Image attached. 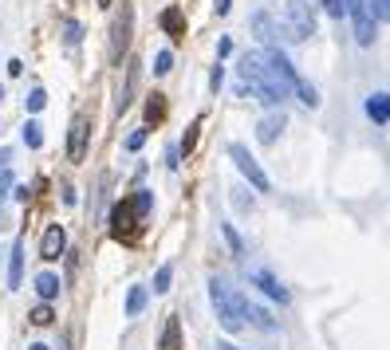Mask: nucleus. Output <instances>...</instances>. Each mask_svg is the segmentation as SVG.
I'll list each match as a JSON object with an SVG mask.
<instances>
[{
    "label": "nucleus",
    "instance_id": "obj_45",
    "mask_svg": "<svg viewBox=\"0 0 390 350\" xmlns=\"http://www.w3.org/2000/svg\"><path fill=\"white\" fill-rule=\"evenodd\" d=\"M95 4H99V9H107V4H110V0H95Z\"/></svg>",
    "mask_w": 390,
    "mask_h": 350
},
{
    "label": "nucleus",
    "instance_id": "obj_12",
    "mask_svg": "<svg viewBox=\"0 0 390 350\" xmlns=\"http://www.w3.org/2000/svg\"><path fill=\"white\" fill-rule=\"evenodd\" d=\"M363 111H367V119H371L374 126H386V122H390V94H386V91H374V94H367Z\"/></svg>",
    "mask_w": 390,
    "mask_h": 350
},
{
    "label": "nucleus",
    "instance_id": "obj_4",
    "mask_svg": "<svg viewBox=\"0 0 390 350\" xmlns=\"http://www.w3.org/2000/svg\"><path fill=\"white\" fill-rule=\"evenodd\" d=\"M237 75H241V83H248V87L264 83V79L272 75V67H268V55H264V48H256V52H245V55H241V63H237Z\"/></svg>",
    "mask_w": 390,
    "mask_h": 350
},
{
    "label": "nucleus",
    "instance_id": "obj_24",
    "mask_svg": "<svg viewBox=\"0 0 390 350\" xmlns=\"http://www.w3.org/2000/svg\"><path fill=\"white\" fill-rule=\"evenodd\" d=\"M130 205H135V213H138V217H146V213H150V205H154L150 189H138V193L130 197Z\"/></svg>",
    "mask_w": 390,
    "mask_h": 350
},
{
    "label": "nucleus",
    "instance_id": "obj_37",
    "mask_svg": "<svg viewBox=\"0 0 390 350\" xmlns=\"http://www.w3.org/2000/svg\"><path fill=\"white\" fill-rule=\"evenodd\" d=\"M225 240H229V248H233V252L241 256V236L233 232V224H225Z\"/></svg>",
    "mask_w": 390,
    "mask_h": 350
},
{
    "label": "nucleus",
    "instance_id": "obj_36",
    "mask_svg": "<svg viewBox=\"0 0 390 350\" xmlns=\"http://www.w3.org/2000/svg\"><path fill=\"white\" fill-rule=\"evenodd\" d=\"M221 83H225V67H213V75H209V91H221Z\"/></svg>",
    "mask_w": 390,
    "mask_h": 350
},
{
    "label": "nucleus",
    "instance_id": "obj_46",
    "mask_svg": "<svg viewBox=\"0 0 390 350\" xmlns=\"http://www.w3.org/2000/svg\"><path fill=\"white\" fill-rule=\"evenodd\" d=\"M0 229H4V217H0Z\"/></svg>",
    "mask_w": 390,
    "mask_h": 350
},
{
    "label": "nucleus",
    "instance_id": "obj_31",
    "mask_svg": "<svg viewBox=\"0 0 390 350\" xmlns=\"http://www.w3.org/2000/svg\"><path fill=\"white\" fill-rule=\"evenodd\" d=\"M323 9H327V16H347V4H343V0H323Z\"/></svg>",
    "mask_w": 390,
    "mask_h": 350
},
{
    "label": "nucleus",
    "instance_id": "obj_47",
    "mask_svg": "<svg viewBox=\"0 0 390 350\" xmlns=\"http://www.w3.org/2000/svg\"><path fill=\"white\" fill-rule=\"evenodd\" d=\"M0 99H4V87H0Z\"/></svg>",
    "mask_w": 390,
    "mask_h": 350
},
{
    "label": "nucleus",
    "instance_id": "obj_7",
    "mask_svg": "<svg viewBox=\"0 0 390 350\" xmlns=\"http://www.w3.org/2000/svg\"><path fill=\"white\" fill-rule=\"evenodd\" d=\"M135 224H138V213L130 201H119V205L110 209V236L115 240H130L135 236Z\"/></svg>",
    "mask_w": 390,
    "mask_h": 350
},
{
    "label": "nucleus",
    "instance_id": "obj_40",
    "mask_svg": "<svg viewBox=\"0 0 390 350\" xmlns=\"http://www.w3.org/2000/svg\"><path fill=\"white\" fill-rule=\"evenodd\" d=\"M9 162H12V150L9 146H0V173H9Z\"/></svg>",
    "mask_w": 390,
    "mask_h": 350
},
{
    "label": "nucleus",
    "instance_id": "obj_16",
    "mask_svg": "<svg viewBox=\"0 0 390 350\" xmlns=\"http://www.w3.org/2000/svg\"><path fill=\"white\" fill-rule=\"evenodd\" d=\"M36 295H40L43 303H51V299L60 295V275H51V272H40V275H36Z\"/></svg>",
    "mask_w": 390,
    "mask_h": 350
},
{
    "label": "nucleus",
    "instance_id": "obj_23",
    "mask_svg": "<svg viewBox=\"0 0 390 350\" xmlns=\"http://www.w3.org/2000/svg\"><path fill=\"white\" fill-rule=\"evenodd\" d=\"M162 111H166V94L154 91V94H150V103H146V122H158Z\"/></svg>",
    "mask_w": 390,
    "mask_h": 350
},
{
    "label": "nucleus",
    "instance_id": "obj_39",
    "mask_svg": "<svg viewBox=\"0 0 390 350\" xmlns=\"http://www.w3.org/2000/svg\"><path fill=\"white\" fill-rule=\"evenodd\" d=\"M229 9H233V0H213V12L217 16H229Z\"/></svg>",
    "mask_w": 390,
    "mask_h": 350
},
{
    "label": "nucleus",
    "instance_id": "obj_14",
    "mask_svg": "<svg viewBox=\"0 0 390 350\" xmlns=\"http://www.w3.org/2000/svg\"><path fill=\"white\" fill-rule=\"evenodd\" d=\"M253 283H256V288H260L268 299H276V303H288V299H292V295H288V288H284V283L276 280L272 272H253Z\"/></svg>",
    "mask_w": 390,
    "mask_h": 350
},
{
    "label": "nucleus",
    "instance_id": "obj_18",
    "mask_svg": "<svg viewBox=\"0 0 390 350\" xmlns=\"http://www.w3.org/2000/svg\"><path fill=\"white\" fill-rule=\"evenodd\" d=\"M135 79H138V63H130V71H127V83H122V91H119V103H115V111H127L130 103H135Z\"/></svg>",
    "mask_w": 390,
    "mask_h": 350
},
{
    "label": "nucleus",
    "instance_id": "obj_13",
    "mask_svg": "<svg viewBox=\"0 0 390 350\" xmlns=\"http://www.w3.org/2000/svg\"><path fill=\"white\" fill-rule=\"evenodd\" d=\"M284 126H288V119H284V111H272L268 119H260V126H256V138H260L264 146H272L276 138L284 134Z\"/></svg>",
    "mask_w": 390,
    "mask_h": 350
},
{
    "label": "nucleus",
    "instance_id": "obj_28",
    "mask_svg": "<svg viewBox=\"0 0 390 350\" xmlns=\"http://www.w3.org/2000/svg\"><path fill=\"white\" fill-rule=\"evenodd\" d=\"M197 130H201V119H194V122H189L186 138H181V154H189V150L197 146Z\"/></svg>",
    "mask_w": 390,
    "mask_h": 350
},
{
    "label": "nucleus",
    "instance_id": "obj_43",
    "mask_svg": "<svg viewBox=\"0 0 390 350\" xmlns=\"http://www.w3.org/2000/svg\"><path fill=\"white\" fill-rule=\"evenodd\" d=\"M213 350H241V346H233V342H217Z\"/></svg>",
    "mask_w": 390,
    "mask_h": 350
},
{
    "label": "nucleus",
    "instance_id": "obj_3",
    "mask_svg": "<svg viewBox=\"0 0 390 350\" xmlns=\"http://www.w3.org/2000/svg\"><path fill=\"white\" fill-rule=\"evenodd\" d=\"M229 158H233V165H237V170H241V173H245V177H248V185H253V189H260V193H268V189H272L268 173H264L260 165H256V158L248 154V146L233 142V146H229Z\"/></svg>",
    "mask_w": 390,
    "mask_h": 350
},
{
    "label": "nucleus",
    "instance_id": "obj_30",
    "mask_svg": "<svg viewBox=\"0 0 390 350\" xmlns=\"http://www.w3.org/2000/svg\"><path fill=\"white\" fill-rule=\"evenodd\" d=\"M63 40H68V43H79V40H83V28H79L75 20H68V24H63Z\"/></svg>",
    "mask_w": 390,
    "mask_h": 350
},
{
    "label": "nucleus",
    "instance_id": "obj_6",
    "mask_svg": "<svg viewBox=\"0 0 390 350\" xmlns=\"http://www.w3.org/2000/svg\"><path fill=\"white\" fill-rule=\"evenodd\" d=\"M130 20H135V12L122 9L119 20H115V28H110V63H122V55H127V48H130Z\"/></svg>",
    "mask_w": 390,
    "mask_h": 350
},
{
    "label": "nucleus",
    "instance_id": "obj_2",
    "mask_svg": "<svg viewBox=\"0 0 390 350\" xmlns=\"http://www.w3.org/2000/svg\"><path fill=\"white\" fill-rule=\"evenodd\" d=\"M280 32L288 43H304L315 35V12L307 0H284L280 9Z\"/></svg>",
    "mask_w": 390,
    "mask_h": 350
},
{
    "label": "nucleus",
    "instance_id": "obj_27",
    "mask_svg": "<svg viewBox=\"0 0 390 350\" xmlns=\"http://www.w3.org/2000/svg\"><path fill=\"white\" fill-rule=\"evenodd\" d=\"M174 71V52H158V60H154V75H170Z\"/></svg>",
    "mask_w": 390,
    "mask_h": 350
},
{
    "label": "nucleus",
    "instance_id": "obj_25",
    "mask_svg": "<svg viewBox=\"0 0 390 350\" xmlns=\"http://www.w3.org/2000/svg\"><path fill=\"white\" fill-rule=\"evenodd\" d=\"M24 103H28V111H43V106H48V91H43V87H36V91L32 94H28V99H24Z\"/></svg>",
    "mask_w": 390,
    "mask_h": 350
},
{
    "label": "nucleus",
    "instance_id": "obj_44",
    "mask_svg": "<svg viewBox=\"0 0 390 350\" xmlns=\"http://www.w3.org/2000/svg\"><path fill=\"white\" fill-rule=\"evenodd\" d=\"M28 350H51V346H43V342H32V346H28Z\"/></svg>",
    "mask_w": 390,
    "mask_h": 350
},
{
    "label": "nucleus",
    "instance_id": "obj_34",
    "mask_svg": "<svg viewBox=\"0 0 390 350\" xmlns=\"http://www.w3.org/2000/svg\"><path fill=\"white\" fill-rule=\"evenodd\" d=\"M178 158H181V146H166V165H170V170H178Z\"/></svg>",
    "mask_w": 390,
    "mask_h": 350
},
{
    "label": "nucleus",
    "instance_id": "obj_33",
    "mask_svg": "<svg viewBox=\"0 0 390 350\" xmlns=\"http://www.w3.org/2000/svg\"><path fill=\"white\" fill-rule=\"evenodd\" d=\"M166 350H178V323L170 319V327H166V342H162Z\"/></svg>",
    "mask_w": 390,
    "mask_h": 350
},
{
    "label": "nucleus",
    "instance_id": "obj_10",
    "mask_svg": "<svg viewBox=\"0 0 390 350\" xmlns=\"http://www.w3.org/2000/svg\"><path fill=\"white\" fill-rule=\"evenodd\" d=\"M63 248H68V232H63V224H48V232H43V240H40V256L43 260H60Z\"/></svg>",
    "mask_w": 390,
    "mask_h": 350
},
{
    "label": "nucleus",
    "instance_id": "obj_42",
    "mask_svg": "<svg viewBox=\"0 0 390 350\" xmlns=\"http://www.w3.org/2000/svg\"><path fill=\"white\" fill-rule=\"evenodd\" d=\"M233 197H237V205H241V209H248V205H253V201H248V197H245V189H241V185L233 189Z\"/></svg>",
    "mask_w": 390,
    "mask_h": 350
},
{
    "label": "nucleus",
    "instance_id": "obj_38",
    "mask_svg": "<svg viewBox=\"0 0 390 350\" xmlns=\"http://www.w3.org/2000/svg\"><path fill=\"white\" fill-rule=\"evenodd\" d=\"M233 52V40H229V35H221V40H217V55H221V60H225V55H229Z\"/></svg>",
    "mask_w": 390,
    "mask_h": 350
},
{
    "label": "nucleus",
    "instance_id": "obj_29",
    "mask_svg": "<svg viewBox=\"0 0 390 350\" xmlns=\"http://www.w3.org/2000/svg\"><path fill=\"white\" fill-rule=\"evenodd\" d=\"M28 319H32L36 327H48V323H51V319H56V315H51V307H48V303H40V307H36V311H32V315H28Z\"/></svg>",
    "mask_w": 390,
    "mask_h": 350
},
{
    "label": "nucleus",
    "instance_id": "obj_32",
    "mask_svg": "<svg viewBox=\"0 0 390 350\" xmlns=\"http://www.w3.org/2000/svg\"><path fill=\"white\" fill-rule=\"evenodd\" d=\"M371 12L374 20H390V0H371Z\"/></svg>",
    "mask_w": 390,
    "mask_h": 350
},
{
    "label": "nucleus",
    "instance_id": "obj_26",
    "mask_svg": "<svg viewBox=\"0 0 390 350\" xmlns=\"http://www.w3.org/2000/svg\"><path fill=\"white\" fill-rule=\"evenodd\" d=\"M170 283H174V268L170 264L158 268V275H154V291H170Z\"/></svg>",
    "mask_w": 390,
    "mask_h": 350
},
{
    "label": "nucleus",
    "instance_id": "obj_19",
    "mask_svg": "<svg viewBox=\"0 0 390 350\" xmlns=\"http://www.w3.org/2000/svg\"><path fill=\"white\" fill-rule=\"evenodd\" d=\"M248 319H253V323L260 327V331H276V327H280V323H276V319H272L264 307H256V303H248Z\"/></svg>",
    "mask_w": 390,
    "mask_h": 350
},
{
    "label": "nucleus",
    "instance_id": "obj_21",
    "mask_svg": "<svg viewBox=\"0 0 390 350\" xmlns=\"http://www.w3.org/2000/svg\"><path fill=\"white\" fill-rule=\"evenodd\" d=\"M296 94H300V103H304V106H320V91H315L307 79H300V83H296Z\"/></svg>",
    "mask_w": 390,
    "mask_h": 350
},
{
    "label": "nucleus",
    "instance_id": "obj_15",
    "mask_svg": "<svg viewBox=\"0 0 390 350\" xmlns=\"http://www.w3.org/2000/svg\"><path fill=\"white\" fill-rule=\"evenodd\" d=\"M20 280H24V244H12V260H9V288L16 291L20 288Z\"/></svg>",
    "mask_w": 390,
    "mask_h": 350
},
{
    "label": "nucleus",
    "instance_id": "obj_22",
    "mask_svg": "<svg viewBox=\"0 0 390 350\" xmlns=\"http://www.w3.org/2000/svg\"><path fill=\"white\" fill-rule=\"evenodd\" d=\"M24 146H28V150H40V146H43V126H40V122H28V126H24Z\"/></svg>",
    "mask_w": 390,
    "mask_h": 350
},
{
    "label": "nucleus",
    "instance_id": "obj_17",
    "mask_svg": "<svg viewBox=\"0 0 390 350\" xmlns=\"http://www.w3.org/2000/svg\"><path fill=\"white\" fill-rule=\"evenodd\" d=\"M162 32H170V35H186V16H181V9H166L158 16Z\"/></svg>",
    "mask_w": 390,
    "mask_h": 350
},
{
    "label": "nucleus",
    "instance_id": "obj_20",
    "mask_svg": "<svg viewBox=\"0 0 390 350\" xmlns=\"http://www.w3.org/2000/svg\"><path fill=\"white\" fill-rule=\"evenodd\" d=\"M142 307H146V288L138 283V288H130V295H127V315H142Z\"/></svg>",
    "mask_w": 390,
    "mask_h": 350
},
{
    "label": "nucleus",
    "instance_id": "obj_11",
    "mask_svg": "<svg viewBox=\"0 0 390 350\" xmlns=\"http://www.w3.org/2000/svg\"><path fill=\"white\" fill-rule=\"evenodd\" d=\"M253 32L260 35L264 43H276V40H284V32H280V16H272V12H253Z\"/></svg>",
    "mask_w": 390,
    "mask_h": 350
},
{
    "label": "nucleus",
    "instance_id": "obj_35",
    "mask_svg": "<svg viewBox=\"0 0 390 350\" xmlns=\"http://www.w3.org/2000/svg\"><path fill=\"white\" fill-rule=\"evenodd\" d=\"M146 146V130H135V134L127 138V150H142Z\"/></svg>",
    "mask_w": 390,
    "mask_h": 350
},
{
    "label": "nucleus",
    "instance_id": "obj_41",
    "mask_svg": "<svg viewBox=\"0 0 390 350\" xmlns=\"http://www.w3.org/2000/svg\"><path fill=\"white\" fill-rule=\"evenodd\" d=\"M12 189V173H0V201H4V193Z\"/></svg>",
    "mask_w": 390,
    "mask_h": 350
},
{
    "label": "nucleus",
    "instance_id": "obj_9",
    "mask_svg": "<svg viewBox=\"0 0 390 350\" xmlns=\"http://www.w3.org/2000/svg\"><path fill=\"white\" fill-rule=\"evenodd\" d=\"M264 55H268V67H272V75L280 79L288 91H296V83H300V75H296V67L288 63V55L284 52H276V48H264Z\"/></svg>",
    "mask_w": 390,
    "mask_h": 350
},
{
    "label": "nucleus",
    "instance_id": "obj_1",
    "mask_svg": "<svg viewBox=\"0 0 390 350\" xmlns=\"http://www.w3.org/2000/svg\"><path fill=\"white\" fill-rule=\"evenodd\" d=\"M209 295H213V307H217V319H221V327H225V331H233V334H237L241 327L248 323V299L241 295V291L225 288V283H221V280H213V283H209Z\"/></svg>",
    "mask_w": 390,
    "mask_h": 350
},
{
    "label": "nucleus",
    "instance_id": "obj_5",
    "mask_svg": "<svg viewBox=\"0 0 390 350\" xmlns=\"http://www.w3.org/2000/svg\"><path fill=\"white\" fill-rule=\"evenodd\" d=\"M351 12V24H355V40H359V48H371L374 43V35H379V20H374V12H371V4H355V9H347Z\"/></svg>",
    "mask_w": 390,
    "mask_h": 350
},
{
    "label": "nucleus",
    "instance_id": "obj_8",
    "mask_svg": "<svg viewBox=\"0 0 390 350\" xmlns=\"http://www.w3.org/2000/svg\"><path fill=\"white\" fill-rule=\"evenodd\" d=\"M87 138H91V119H87V114H75L71 134H68V158L71 162H83L87 158Z\"/></svg>",
    "mask_w": 390,
    "mask_h": 350
}]
</instances>
